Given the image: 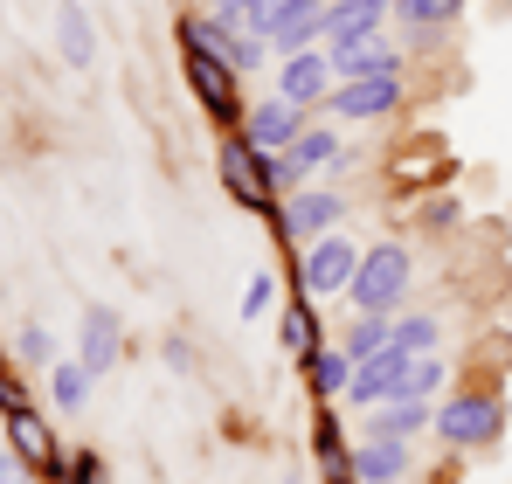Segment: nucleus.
<instances>
[{
  "mask_svg": "<svg viewBox=\"0 0 512 484\" xmlns=\"http://www.w3.org/2000/svg\"><path fill=\"white\" fill-rule=\"evenodd\" d=\"M346 222V201L333 187H298V194H284L277 201V229L291 242H312V236H333Z\"/></svg>",
  "mask_w": 512,
  "mask_h": 484,
  "instance_id": "obj_7",
  "label": "nucleus"
},
{
  "mask_svg": "<svg viewBox=\"0 0 512 484\" xmlns=\"http://www.w3.org/2000/svg\"><path fill=\"white\" fill-rule=\"evenodd\" d=\"M305 381H312L319 402L346 395V381H353V353H346V346H312V353H305Z\"/></svg>",
  "mask_w": 512,
  "mask_h": 484,
  "instance_id": "obj_19",
  "label": "nucleus"
},
{
  "mask_svg": "<svg viewBox=\"0 0 512 484\" xmlns=\"http://www.w3.org/2000/svg\"><path fill=\"white\" fill-rule=\"evenodd\" d=\"M457 7H464V0H395V21H402L416 42H429L436 28H450V21H457Z\"/></svg>",
  "mask_w": 512,
  "mask_h": 484,
  "instance_id": "obj_20",
  "label": "nucleus"
},
{
  "mask_svg": "<svg viewBox=\"0 0 512 484\" xmlns=\"http://www.w3.org/2000/svg\"><path fill=\"white\" fill-rule=\"evenodd\" d=\"M270 312H277V277H270V270H256L250 291H243V319H270Z\"/></svg>",
  "mask_w": 512,
  "mask_h": 484,
  "instance_id": "obj_28",
  "label": "nucleus"
},
{
  "mask_svg": "<svg viewBox=\"0 0 512 484\" xmlns=\"http://www.w3.org/2000/svg\"><path fill=\"white\" fill-rule=\"evenodd\" d=\"M14 408H35V402H28V381L0 367V415H14Z\"/></svg>",
  "mask_w": 512,
  "mask_h": 484,
  "instance_id": "obj_30",
  "label": "nucleus"
},
{
  "mask_svg": "<svg viewBox=\"0 0 512 484\" xmlns=\"http://www.w3.org/2000/svg\"><path fill=\"white\" fill-rule=\"evenodd\" d=\"M353 270H360V249L333 229V236H312L305 242V256H298V284H305V298H340L346 284H353Z\"/></svg>",
  "mask_w": 512,
  "mask_h": 484,
  "instance_id": "obj_5",
  "label": "nucleus"
},
{
  "mask_svg": "<svg viewBox=\"0 0 512 484\" xmlns=\"http://www.w3.org/2000/svg\"><path fill=\"white\" fill-rule=\"evenodd\" d=\"M56 49H63V63H77V70L97 63V28H90V14L77 0H56Z\"/></svg>",
  "mask_w": 512,
  "mask_h": 484,
  "instance_id": "obj_17",
  "label": "nucleus"
},
{
  "mask_svg": "<svg viewBox=\"0 0 512 484\" xmlns=\"http://www.w3.org/2000/svg\"><path fill=\"white\" fill-rule=\"evenodd\" d=\"M277 339H284V353H291V360H305V353L319 346V319H312V305L284 312V325H277Z\"/></svg>",
  "mask_w": 512,
  "mask_h": 484,
  "instance_id": "obj_25",
  "label": "nucleus"
},
{
  "mask_svg": "<svg viewBox=\"0 0 512 484\" xmlns=\"http://www.w3.org/2000/svg\"><path fill=\"white\" fill-rule=\"evenodd\" d=\"M215 14H222V21H236V28H250V35H263V28H270V14H277V0H215Z\"/></svg>",
  "mask_w": 512,
  "mask_h": 484,
  "instance_id": "obj_26",
  "label": "nucleus"
},
{
  "mask_svg": "<svg viewBox=\"0 0 512 484\" xmlns=\"http://www.w3.org/2000/svg\"><path fill=\"white\" fill-rule=\"evenodd\" d=\"M395 346H402V353H436V346H443V319H436V312H402V319H395Z\"/></svg>",
  "mask_w": 512,
  "mask_h": 484,
  "instance_id": "obj_23",
  "label": "nucleus"
},
{
  "mask_svg": "<svg viewBox=\"0 0 512 484\" xmlns=\"http://www.w3.org/2000/svg\"><path fill=\"white\" fill-rule=\"evenodd\" d=\"M367 429L374 436H402V443H416L423 429H436V402H381V408H367Z\"/></svg>",
  "mask_w": 512,
  "mask_h": 484,
  "instance_id": "obj_16",
  "label": "nucleus"
},
{
  "mask_svg": "<svg viewBox=\"0 0 512 484\" xmlns=\"http://www.w3.org/2000/svg\"><path fill=\"white\" fill-rule=\"evenodd\" d=\"M499 429H506V402H499L492 388L450 395V402L436 408V436H443L450 450H492V443H499Z\"/></svg>",
  "mask_w": 512,
  "mask_h": 484,
  "instance_id": "obj_2",
  "label": "nucleus"
},
{
  "mask_svg": "<svg viewBox=\"0 0 512 484\" xmlns=\"http://www.w3.org/2000/svg\"><path fill=\"white\" fill-rule=\"evenodd\" d=\"M305 132V111L298 104H284V97H263L250 104V118H243V139H250V153H291V139Z\"/></svg>",
  "mask_w": 512,
  "mask_h": 484,
  "instance_id": "obj_12",
  "label": "nucleus"
},
{
  "mask_svg": "<svg viewBox=\"0 0 512 484\" xmlns=\"http://www.w3.org/2000/svg\"><path fill=\"white\" fill-rule=\"evenodd\" d=\"M180 70H187V90L201 97V111L215 118V125H243L250 111H243V97H236V70L222 63V56H208V49H194V42H180Z\"/></svg>",
  "mask_w": 512,
  "mask_h": 484,
  "instance_id": "obj_3",
  "label": "nucleus"
},
{
  "mask_svg": "<svg viewBox=\"0 0 512 484\" xmlns=\"http://www.w3.org/2000/svg\"><path fill=\"white\" fill-rule=\"evenodd\" d=\"M388 339H395V319H388V312H353V319H346V332H340V346L353 353V360L381 353Z\"/></svg>",
  "mask_w": 512,
  "mask_h": 484,
  "instance_id": "obj_21",
  "label": "nucleus"
},
{
  "mask_svg": "<svg viewBox=\"0 0 512 484\" xmlns=\"http://www.w3.org/2000/svg\"><path fill=\"white\" fill-rule=\"evenodd\" d=\"M409 464H416V457H409L402 436H367V443L353 450V478H360V484H402V478H409Z\"/></svg>",
  "mask_w": 512,
  "mask_h": 484,
  "instance_id": "obj_15",
  "label": "nucleus"
},
{
  "mask_svg": "<svg viewBox=\"0 0 512 484\" xmlns=\"http://www.w3.org/2000/svg\"><path fill=\"white\" fill-rule=\"evenodd\" d=\"M326 7H333V0H277V14H270V28H263V42H270L277 56H298V49H319V21H326Z\"/></svg>",
  "mask_w": 512,
  "mask_h": 484,
  "instance_id": "obj_11",
  "label": "nucleus"
},
{
  "mask_svg": "<svg viewBox=\"0 0 512 484\" xmlns=\"http://www.w3.org/2000/svg\"><path fill=\"white\" fill-rule=\"evenodd\" d=\"M423 222H429V229H450V222H457V201H436V208H423Z\"/></svg>",
  "mask_w": 512,
  "mask_h": 484,
  "instance_id": "obj_31",
  "label": "nucleus"
},
{
  "mask_svg": "<svg viewBox=\"0 0 512 484\" xmlns=\"http://www.w3.org/2000/svg\"><path fill=\"white\" fill-rule=\"evenodd\" d=\"M7 443H14V457L35 471L42 484H63V450H56V429L35 415V408H14L7 415Z\"/></svg>",
  "mask_w": 512,
  "mask_h": 484,
  "instance_id": "obj_9",
  "label": "nucleus"
},
{
  "mask_svg": "<svg viewBox=\"0 0 512 484\" xmlns=\"http://www.w3.org/2000/svg\"><path fill=\"white\" fill-rule=\"evenodd\" d=\"M118 353H125V325H118V312L90 305V312H84V325H77V360H84L90 374L104 381V374L118 367Z\"/></svg>",
  "mask_w": 512,
  "mask_h": 484,
  "instance_id": "obj_14",
  "label": "nucleus"
},
{
  "mask_svg": "<svg viewBox=\"0 0 512 484\" xmlns=\"http://www.w3.org/2000/svg\"><path fill=\"white\" fill-rule=\"evenodd\" d=\"M167 360L180 367V374H187V367H194V346H187V339H167Z\"/></svg>",
  "mask_w": 512,
  "mask_h": 484,
  "instance_id": "obj_32",
  "label": "nucleus"
},
{
  "mask_svg": "<svg viewBox=\"0 0 512 484\" xmlns=\"http://www.w3.org/2000/svg\"><path fill=\"white\" fill-rule=\"evenodd\" d=\"M215 173H222V187H229L236 208H250V215H270V208H277V194H270V180H263V160L250 153L243 132L215 146Z\"/></svg>",
  "mask_w": 512,
  "mask_h": 484,
  "instance_id": "obj_6",
  "label": "nucleus"
},
{
  "mask_svg": "<svg viewBox=\"0 0 512 484\" xmlns=\"http://www.w3.org/2000/svg\"><path fill=\"white\" fill-rule=\"evenodd\" d=\"M14 464H21V457H14V450H0V484H14Z\"/></svg>",
  "mask_w": 512,
  "mask_h": 484,
  "instance_id": "obj_33",
  "label": "nucleus"
},
{
  "mask_svg": "<svg viewBox=\"0 0 512 484\" xmlns=\"http://www.w3.org/2000/svg\"><path fill=\"white\" fill-rule=\"evenodd\" d=\"M14 353H21V367H28V374H49V367H56V346H49V332H42V325H21Z\"/></svg>",
  "mask_w": 512,
  "mask_h": 484,
  "instance_id": "obj_27",
  "label": "nucleus"
},
{
  "mask_svg": "<svg viewBox=\"0 0 512 484\" xmlns=\"http://www.w3.org/2000/svg\"><path fill=\"white\" fill-rule=\"evenodd\" d=\"M63 484H104V457H97V450H77V457L63 464Z\"/></svg>",
  "mask_w": 512,
  "mask_h": 484,
  "instance_id": "obj_29",
  "label": "nucleus"
},
{
  "mask_svg": "<svg viewBox=\"0 0 512 484\" xmlns=\"http://www.w3.org/2000/svg\"><path fill=\"white\" fill-rule=\"evenodd\" d=\"M333 56L326 49H298V56H284V70H277V97L284 104H298V111H312V104H326V90H333Z\"/></svg>",
  "mask_w": 512,
  "mask_h": 484,
  "instance_id": "obj_10",
  "label": "nucleus"
},
{
  "mask_svg": "<svg viewBox=\"0 0 512 484\" xmlns=\"http://www.w3.org/2000/svg\"><path fill=\"white\" fill-rule=\"evenodd\" d=\"M409 360L416 353H402L395 339L381 346V353H367V360H353V381H346V402L353 408H381L402 395V374H409Z\"/></svg>",
  "mask_w": 512,
  "mask_h": 484,
  "instance_id": "obj_8",
  "label": "nucleus"
},
{
  "mask_svg": "<svg viewBox=\"0 0 512 484\" xmlns=\"http://www.w3.org/2000/svg\"><path fill=\"white\" fill-rule=\"evenodd\" d=\"M326 56H333V77H367V70H395L402 63V49L381 28H360L346 42H326Z\"/></svg>",
  "mask_w": 512,
  "mask_h": 484,
  "instance_id": "obj_13",
  "label": "nucleus"
},
{
  "mask_svg": "<svg viewBox=\"0 0 512 484\" xmlns=\"http://www.w3.org/2000/svg\"><path fill=\"white\" fill-rule=\"evenodd\" d=\"M409 277H416V256L402 242H374V249H360V270H353L346 298H353V312H395L409 298Z\"/></svg>",
  "mask_w": 512,
  "mask_h": 484,
  "instance_id": "obj_1",
  "label": "nucleus"
},
{
  "mask_svg": "<svg viewBox=\"0 0 512 484\" xmlns=\"http://www.w3.org/2000/svg\"><path fill=\"white\" fill-rule=\"evenodd\" d=\"M0 422H7V415H0Z\"/></svg>",
  "mask_w": 512,
  "mask_h": 484,
  "instance_id": "obj_34",
  "label": "nucleus"
},
{
  "mask_svg": "<svg viewBox=\"0 0 512 484\" xmlns=\"http://www.w3.org/2000/svg\"><path fill=\"white\" fill-rule=\"evenodd\" d=\"M90 381H97V374H90L84 360H56V367H49V395H56V408L77 415V408L90 402Z\"/></svg>",
  "mask_w": 512,
  "mask_h": 484,
  "instance_id": "obj_22",
  "label": "nucleus"
},
{
  "mask_svg": "<svg viewBox=\"0 0 512 484\" xmlns=\"http://www.w3.org/2000/svg\"><path fill=\"white\" fill-rule=\"evenodd\" d=\"M436 388H443V353H416L409 374H402V395H409V402H436ZM402 395H395V402H402Z\"/></svg>",
  "mask_w": 512,
  "mask_h": 484,
  "instance_id": "obj_24",
  "label": "nucleus"
},
{
  "mask_svg": "<svg viewBox=\"0 0 512 484\" xmlns=\"http://www.w3.org/2000/svg\"><path fill=\"white\" fill-rule=\"evenodd\" d=\"M402 63L395 70H367V77H340L326 90V111L333 118H360V125H374V118H388V111H402Z\"/></svg>",
  "mask_w": 512,
  "mask_h": 484,
  "instance_id": "obj_4",
  "label": "nucleus"
},
{
  "mask_svg": "<svg viewBox=\"0 0 512 484\" xmlns=\"http://www.w3.org/2000/svg\"><path fill=\"white\" fill-rule=\"evenodd\" d=\"M291 166L312 180V173H333V166H346V146L333 125H305L298 139H291Z\"/></svg>",
  "mask_w": 512,
  "mask_h": 484,
  "instance_id": "obj_18",
  "label": "nucleus"
}]
</instances>
